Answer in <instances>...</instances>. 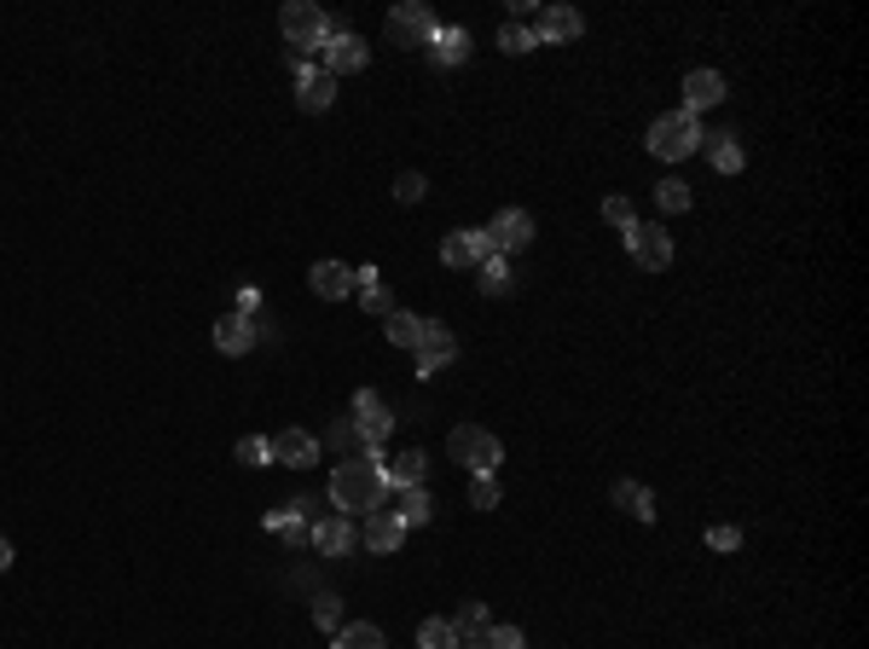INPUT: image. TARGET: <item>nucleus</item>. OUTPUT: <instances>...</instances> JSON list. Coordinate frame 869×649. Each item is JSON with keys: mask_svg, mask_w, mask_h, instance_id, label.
Segmentation results:
<instances>
[{"mask_svg": "<svg viewBox=\"0 0 869 649\" xmlns=\"http://www.w3.org/2000/svg\"><path fill=\"white\" fill-rule=\"evenodd\" d=\"M215 349L220 354H250L255 349V319H244V314L215 319Z\"/></svg>", "mask_w": 869, "mask_h": 649, "instance_id": "21", "label": "nucleus"}, {"mask_svg": "<svg viewBox=\"0 0 869 649\" xmlns=\"http://www.w3.org/2000/svg\"><path fill=\"white\" fill-rule=\"evenodd\" d=\"M488 644H493V649H522L528 638H522L516 626H488Z\"/></svg>", "mask_w": 869, "mask_h": 649, "instance_id": "41", "label": "nucleus"}, {"mask_svg": "<svg viewBox=\"0 0 869 649\" xmlns=\"http://www.w3.org/2000/svg\"><path fill=\"white\" fill-rule=\"evenodd\" d=\"M412 354H418V377H435L441 365H447V360L458 354V337H453L441 319H423V337H418V349H412Z\"/></svg>", "mask_w": 869, "mask_h": 649, "instance_id": "11", "label": "nucleus"}, {"mask_svg": "<svg viewBox=\"0 0 869 649\" xmlns=\"http://www.w3.org/2000/svg\"><path fill=\"white\" fill-rule=\"evenodd\" d=\"M447 453H453V464H464V470L493 476L499 464H504V441L493 430H453L447 435Z\"/></svg>", "mask_w": 869, "mask_h": 649, "instance_id": "4", "label": "nucleus"}, {"mask_svg": "<svg viewBox=\"0 0 869 649\" xmlns=\"http://www.w3.org/2000/svg\"><path fill=\"white\" fill-rule=\"evenodd\" d=\"M325 441L336 446V453H348V458H366V441H359V430H354V418H336L331 430H325Z\"/></svg>", "mask_w": 869, "mask_h": 649, "instance_id": "31", "label": "nucleus"}, {"mask_svg": "<svg viewBox=\"0 0 869 649\" xmlns=\"http://www.w3.org/2000/svg\"><path fill=\"white\" fill-rule=\"evenodd\" d=\"M371 65V47L359 41L354 30H331V41H325V70L331 76H354V70H366Z\"/></svg>", "mask_w": 869, "mask_h": 649, "instance_id": "12", "label": "nucleus"}, {"mask_svg": "<svg viewBox=\"0 0 869 649\" xmlns=\"http://www.w3.org/2000/svg\"><path fill=\"white\" fill-rule=\"evenodd\" d=\"M643 146H650V157H661V162H684L701 146V122L690 111H666V116L650 122V139H643Z\"/></svg>", "mask_w": 869, "mask_h": 649, "instance_id": "3", "label": "nucleus"}, {"mask_svg": "<svg viewBox=\"0 0 869 649\" xmlns=\"http://www.w3.org/2000/svg\"><path fill=\"white\" fill-rule=\"evenodd\" d=\"M493 255V238L481 232V227H464V232H447V243H441V261H447L453 273H470V267H481V261Z\"/></svg>", "mask_w": 869, "mask_h": 649, "instance_id": "10", "label": "nucleus"}, {"mask_svg": "<svg viewBox=\"0 0 869 649\" xmlns=\"http://www.w3.org/2000/svg\"><path fill=\"white\" fill-rule=\"evenodd\" d=\"M447 620H453V633H458V638H470V633H488V603H458Z\"/></svg>", "mask_w": 869, "mask_h": 649, "instance_id": "30", "label": "nucleus"}, {"mask_svg": "<svg viewBox=\"0 0 869 649\" xmlns=\"http://www.w3.org/2000/svg\"><path fill=\"white\" fill-rule=\"evenodd\" d=\"M603 220H609V227H620V232H626V227H632V220H638V209H632V203H626V197H603Z\"/></svg>", "mask_w": 869, "mask_h": 649, "instance_id": "38", "label": "nucleus"}, {"mask_svg": "<svg viewBox=\"0 0 869 649\" xmlns=\"http://www.w3.org/2000/svg\"><path fill=\"white\" fill-rule=\"evenodd\" d=\"M348 418H354L359 441H366V453H382V441L395 435V412H389V406H382L371 389H359V395H354V412H348Z\"/></svg>", "mask_w": 869, "mask_h": 649, "instance_id": "7", "label": "nucleus"}, {"mask_svg": "<svg viewBox=\"0 0 869 649\" xmlns=\"http://www.w3.org/2000/svg\"><path fill=\"white\" fill-rule=\"evenodd\" d=\"M522 649H528V644H522Z\"/></svg>", "mask_w": 869, "mask_h": 649, "instance_id": "45", "label": "nucleus"}, {"mask_svg": "<svg viewBox=\"0 0 869 649\" xmlns=\"http://www.w3.org/2000/svg\"><path fill=\"white\" fill-rule=\"evenodd\" d=\"M290 65H296V105L308 116L331 111L336 105V76L325 65H313V58H296V53H290Z\"/></svg>", "mask_w": 869, "mask_h": 649, "instance_id": "5", "label": "nucleus"}, {"mask_svg": "<svg viewBox=\"0 0 869 649\" xmlns=\"http://www.w3.org/2000/svg\"><path fill=\"white\" fill-rule=\"evenodd\" d=\"M499 47H504V53H534L539 41H534V30H522V24H504V30H499Z\"/></svg>", "mask_w": 869, "mask_h": 649, "instance_id": "37", "label": "nucleus"}, {"mask_svg": "<svg viewBox=\"0 0 869 649\" xmlns=\"http://www.w3.org/2000/svg\"><path fill=\"white\" fill-rule=\"evenodd\" d=\"M382 453H366V458H342L331 470V511L336 516H371L382 511V499H389V487H382Z\"/></svg>", "mask_w": 869, "mask_h": 649, "instance_id": "1", "label": "nucleus"}, {"mask_svg": "<svg viewBox=\"0 0 869 649\" xmlns=\"http://www.w3.org/2000/svg\"><path fill=\"white\" fill-rule=\"evenodd\" d=\"M313 626H319V633H331V638L342 633V603H336L331 592H325V597H313Z\"/></svg>", "mask_w": 869, "mask_h": 649, "instance_id": "35", "label": "nucleus"}, {"mask_svg": "<svg viewBox=\"0 0 869 649\" xmlns=\"http://www.w3.org/2000/svg\"><path fill=\"white\" fill-rule=\"evenodd\" d=\"M267 534H285L290 545H308V516H296L290 504L285 511H267Z\"/></svg>", "mask_w": 869, "mask_h": 649, "instance_id": "29", "label": "nucleus"}, {"mask_svg": "<svg viewBox=\"0 0 869 649\" xmlns=\"http://www.w3.org/2000/svg\"><path fill=\"white\" fill-rule=\"evenodd\" d=\"M701 151L719 174H742V139L736 134H701Z\"/></svg>", "mask_w": 869, "mask_h": 649, "instance_id": "22", "label": "nucleus"}, {"mask_svg": "<svg viewBox=\"0 0 869 649\" xmlns=\"http://www.w3.org/2000/svg\"><path fill=\"white\" fill-rule=\"evenodd\" d=\"M470 511H499V476H476L470 481Z\"/></svg>", "mask_w": 869, "mask_h": 649, "instance_id": "36", "label": "nucleus"}, {"mask_svg": "<svg viewBox=\"0 0 869 649\" xmlns=\"http://www.w3.org/2000/svg\"><path fill=\"white\" fill-rule=\"evenodd\" d=\"M580 30H585V18L574 7H545L534 18V41H574Z\"/></svg>", "mask_w": 869, "mask_h": 649, "instance_id": "20", "label": "nucleus"}, {"mask_svg": "<svg viewBox=\"0 0 869 649\" xmlns=\"http://www.w3.org/2000/svg\"><path fill=\"white\" fill-rule=\"evenodd\" d=\"M655 203H661V215H684V209H690V186H684V180H661Z\"/></svg>", "mask_w": 869, "mask_h": 649, "instance_id": "34", "label": "nucleus"}, {"mask_svg": "<svg viewBox=\"0 0 869 649\" xmlns=\"http://www.w3.org/2000/svg\"><path fill=\"white\" fill-rule=\"evenodd\" d=\"M336 649H389V638H382L371 620H342V633H336Z\"/></svg>", "mask_w": 869, "mask_h": 649, "instance_id": "26", "label": "nucleus"}, {"mask_svg": "<svg viewBox=\"0 0 869 649\" xmlns=\"http://www.w3.org/2000/svg\"><path fill=\"white\" fill-rule=\"evenodd\" d=\"M395 516H400V527H423L435 516V499L423 493V487H407V493H400V504H395Z\"/></svg>", "mask_w": 869, "mask_h": 649, "instance_id": "25", "label": "nucleus"}, {"mask_svg": "<svg viewBox=\"0 0 869 649\" xmlns=\"http://www.w3.org/2000/svg\"><path fill=\"white\" fill-rule=\"evenodd\" d=\"M382 337H389L395 349H418V337H423V319H418V314H400V308H395L389 319H382Z\"/></svg>", "mask_w": 869, "mask_h": 649, "instance_id": "27", "label": "nucleus"}, {"mask_svg": "<svg viewBox=\"0 0 869 649\" xmlns=\"http://www.w3.org/2000/svg\"><path fill=\"white\" fill-rule=\"evenodd\" d=\"M481 232L493 238V255L511 261L516 250H528V243H534V215H528V209H499Z\"/></svg>", "mask_w": 869, "mask_h": 649, "instance_id": "9", "label": "nucleus"}, {"mask_svg": "<svg viewBox=\"0 0 869 649\" xmlns=\"http://www.w3.org/2000/svg\"><path fill=\"white\" fill-rule=\"evenodd\" d=\"M238 464H244V470H267V464H273V441L267 435H244V441H238Z\"/></svg>", "mask_w": 869, "mask_h": 649, "instance_id": "32", "label": "nucleus"}, {"mask_svg": "<svg viewBox=\"0 0 869 649\" xmlns=\"http://www.w3.org/2000/svg\"><path fill=\"white\" fill-rule=\"evenodd\" d=\"M615 511H626V516H638V522H655V493L650 487H638V481H615Z\"/></svg>", "mask_w": 869, "mask_h": 649, "instance_id": "23", "label": "nucleus"}, {"mask_svg": "<svg viewBox=\"0 0 869 649\" xmlns=\"http://www.w3.org/2000/svg\"><path fill=\"white\" fill-rule=\"evenodd\" d=\"M278 30H285L296 58H313V53H325V41H331L336 24L325 18V7H313V0H290V7L278 12Z\"/></svg>", "mask_w": 869, "mask_h": 649, "instance_id": "2", "label": "nucleus"}, {"mask_svg": "<svg viewBox=\"0 0 869 649\" xmlns=\"http://www.w3.org/2000/svg\"><path fill=\"white\" fill-rule=\"evenodd\" d=\"M423 470H430V458H423V446H412V453H400L382 464V487L389 493H407V487H423Z\"/></svg>", "mask_w": 869, "mask_h": 649, "instance_id": "18", "label": "nucleus"}, {"mask_svg": "<svg viewBox=\"0 0 869 649\" xmlns=\"http://www.w3.org/2000/svg\"><path fill=\"white\" fill-rule=\"evenodd\" d=\"M418 649H458L453 620H423V626H418Z\"/></svg>", "mask_w": 869, "mask_h": 649, "instance_id": "33", "label": "nucleus"}, {"mask_svg": "<svg viewBox=\"0 0 869 649\" xmlns=\"http://www.w3.org/2000/svg\"><path fill=\"white\" fill-rule=\"evenodd\" d=\"M423 53H430L441 70H453V65H464V58H470V30L435 24V35H430V47H423Z\"/></svg>", "mask_w": 869, "mask_h": 649, "instance_id": "17", "label": "nucleus"}, {"mask_svg": "<svg viewBox=\"0 0 869 649\" xmlns=\"http://www.w3.org/2000/svg\"><path fill=\"white\" fill-rule=\"evenodd\" d=\"M273 464H285V470H313V464H319V441L308 430H278L273 435Z\"/></svg>", "mask_w": 869, "mask_h": 649, "instance_id": "13", "label": "nucleus"}, {"mask_svg": "<svg viewBox=\"0 0 869 649\" xmlns=\"http://www.w3.org/2000/svg\"><path fill=\"white\" fill-rule=\"evenodd\" d=\"M707 545H713V551H736V545H742V527H731V522L707 527Z\"/></svg>", "mask_w": 869, "mask_h": 649, "instance_id": "40", "label": "nucleus"}, {"mask_svg": "<svg viewBox=\"0 0 869 649\" xmlns=\"http://www.w3.org/2000/svg\"><path fill=\"white\" fill-rule=\"evenodd\" d=\"M377 278H382L377 267H359V273H354V291H359V301H366V314H377V319H389V314H395V296L382 291Z\"/></svg>", "mask_w": 869, "mask_h": 649, "instance_id": "24", "label": "nucleus"}, {"mask_svg": "<svg viewBox=\"0 0 869 649\" xmlns=\"http://www.w3.org/2000/svg\"><path fill=\"white\" fill-rule=\"evenodd\" d=\"M308 291L325 296V301L354 296V267H342V261H313V267H308Z\"/></svg>", "mask_w": 869, "mask_h": 649, "instance_id": "15", "label": "nucleus"}, {"mask_svg": "<svg viewBox=\"0 0 869 649\" xmlns=\"http://www.w3.org/2000/svg\"><path fill=\"white\" fill-rule=\"evenodd\" d=\"M719 99H724V76L719 70H690V76H684V105L678 111L696 116V111H713Z\"/></svg>", "mask_w": 869, "mask_h": 649, "instance_id": "16", "label": "nucleus"}, {"mask_svg": "<svg viewBox=\"0 0 869 649\" xmlns=\"http://www.w3.org/2000/svg\"><path fill=\"white\" fill-rule=\"evenodd\" d=\"M232 314H244V319H261V291H238V308Z\"/></svg>", "mask_w": 869, "mask_h": 649, "instance_id": "42", "label": "nucleus"}, {"mask_svg": "<svg viewBox=\"0 0 869 649\" xmlns=\"http://www.w3.org/2000/svg\"><path fill=\"white\" fill-rule=\"evenodd\" d=\"M626 250H632V261H638L643 273H666V267H673V238H666L661 227H643V220L626 227Z\"/></svg>", "mask_w": 869, "mask_h": 649, "instance_id": "8", "label": "nucleus"}, {"mask_svg": "<svg viewBox=\"0 0 869 649\" xmlns=\"http://www.w3.org/2000/svg\"><path fill=\"white\" fill-rule=\"evenodd\" d=\"M458 649H493V644H488V633H470V638H458Z\"/></svg>", "mask_w": 869, "mask_h": 649, "instance_id": "43", "label": "nucleus"}, {"mask_svg": "<svg viewBox=\"0 0 869 649\" xmlns=\"http://www.w3.org/2000/svg\"><path fill=\"white\" fill-rule=\"evenodd\" d=\"M511 284L516 278H511V261H504V255L481 261V296H511Z\"/></svg>", "mask_w": 869, "mask_h": 649, "instance_id": "28", "label": "nucleus"}, {"mask_svg": "<svg viewBox=\"0 0 869 649\" xmlns=\"http://www.w3.org/2000/svg\"><path fill=\"white\" fill-rule=\"evenodd\" d=\"M423 192H430V180H423V174H412V169L395 180V197H400V203H423Z\"/></svg>", "mask_w": 869, "mask_h": 649, "instance_id": "39", "label": "nucleus"}, {"mask_svg": "<svg viewBox=\"0 0 869 649\" xmlns=\"http://www.w3.org/2000/svg\"><path fill=\"white\" fill-rule=\"evenodd\" d=\"M354 539H359V534H354V522H348V516H336V511H331V516H319V522L308 527V545H313L319 557H342Z\"/></svg>", "mask_w": 869, "mask_h": 649, "instance_id": "14", "label": "nucleus"}, {"mask_svg": "<svg viewBox=\"0 0 869 649\" xmlns=\"http://www.w3.org/2000/svg\"><path fill=\"white\" fill-rule=\"evenodd\" d=\"M7 568H12V539L0 534V574H7Z\"/></svg>", "mask_w": 869, "mask_h": 649, "instance_id": "44", "label": "nucleus"}, {"mask_svg": "<svg viewBox=\"0 0 869 649\" xmlns=\"http://www.w3.org/2000/svg\"><path fill=\"white\" fill-rule=\"evenodd\" d=\"M382 35L395 41V47H430L435 35V12L418 7V0H400V7L389 12V24H382Z\"/></svg>", "mask_w": 869, "mask_h": 649, "instance_id": "6", "label": "nucleus"}, {"mask_svg": "<svg viewBox=\"0 0 869 649\" xmlns=\"http://www.w3.org/2000/svg\"><path fill=\"white\" fill-rule=\"evenodd\" d=\"M359 539H366L377 557H389V551H400V545H407V527H400L395 511H371V516H366V534H359Z\"/></svg>", "mask_w": 869, "mask_h": 649, "instance_id": "19", "label": "nucleus"}]
</instances>
